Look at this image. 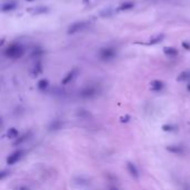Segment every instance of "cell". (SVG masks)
Segmentation results:
<instances>
[{
    "label": "cell",
    "instance_id": "cell-9",
    "mask_svg": "<svg viewBox=\"0 0 190 190\" xmlns=\"http://www.w3.org/2000/svg\"><path fill=\"white\" fill-rule=\"evenodd\" d=\"M127 169H128L129 174H130L133 178H138V177H139V171H138L137 167L133 165V163H131V162L127 163Z\"/></svg>",
    "mask_w": 190,
    "mask_h": 190
},
{
    "label": "cell",
    "instance_id": "cell-22",
    "mask_svg": "<svg viewBox=\"0 0 190 190\" xmlns=\"http://www.w3.org/2000/svg\"><path fill=\"white\" fill-rule=\"evenodd\" d=\"M183 47L185 48V49H187V50H190V43L187 42V41H183Z\"/></svg>",
    "mask_w": 190,
    "mask_h": 190
},
{
    "label": "cell",
    "instance_id": "cell-1",
    "mask_svg": "<svg viewBox=\"0 0 190 190\" xmlns=\"http://www.w3.org/2000/svg\"><path fill=\"white\" fill-rule=\"evenodd\" d=\"M4 54L9 59H19L25 54V48L21 43H11L4 49Z\"/></svg>",
    "mask_w": 190,
    "mask_h": 190
},
{
    "label": "cell",
    "instance_id": "cell-10",
    "mask_svg": "<svg viewBox=\"0 0 190 190\" xmlns=\"http://www.w3.org/2000/svg\"><path fill=\"white\" fill-rule=\"evenodd\" d=\"M167 150L168 151L172 152V153H175V155H181L185 152V149H183V146H169L167 147Z\"/></svg>",
    "mask_w": 190,
    "mask_h": 190
},
{
    "label": "cell",
    "instance_id": "cell-13",
    "mask_svg": "<svg viewBox=\"0 0 190 190\" xmlns=\"http://www.w3.org/2000/svg\"><path fill=\"white\" fill-rule=\"evenodd\" d=\"M16 9V4L15 2H7V4H4L1 6V11L2 12H8V11H12Z\"/></svg>",
    "mask_w": 190,
    "mask_h": 190
},
{
    "label": "cell",
    "instance_id": "cell-6",
    "mask_svg": "<svg viewBox=\"0 0 190 190\" xmlns=\"http://www.w3.org/2000/svg\"><path fill=\"white\" fill-rule=\"evenodd\" d=\"M77 74H78V70L77 69H74V70H71V71H69L66 77L62 79L61 83H62V85H68L70 81H72V80H74L75 77L77 76Z\"/></svg>",
    "mask_w": 190,
    "mask_h": 190
},
{
    "label": "cell",
    "instance_id": "cell-4",
    "mask_svg": "<svg viewBox=\"0 0 190 190\" xmlns=\"http://www.w3.org/2000/svg\"><path fill=\"white\" fill-rule=\"evenodd\" d=\"M97 92H98V90H97L96 87H93V86H88V87H85V88L80 91L79 96H80L81 98L88 99V98L95 97V96L97 95Z\"/></svg>",
    "mask_w": 190,
    "mask_h": 190
},
{
    "label": "cell",
    "instance_id": "cell-5",
    "mask_svg": "<svg viewBox=\"0 0 190 190\" xmlns=\"http://www.w3.org/2000/svg\"><path fill=\"white\" fill-rule=\"evenodd\" d=\"M23 151L22 150H17V151H13L11 155H9V157L7 158V163L8 165H13V163L18 162L20 160V158L22 157Z\"/></svg>",
    "mask_w": 190,
    "mask_h": 190
},
{
    "label": "cell",
    "instance_id": "cell-14",
    "mask_svg": "<svg viewBox=\"0 0 190 190\" xmlns=\"http://www.w3.org/2000/svg\"><path fill=\"white\" fill-rule=\"evenodd\" d=\"M163 38H165L163 35H157L155 36V37H152L146 45H157V43H160L163 40Z\"/></svg>",
    "mask_w": 190,
    "mask_h": 190
},
{
    "label": "cell",
    "instance_id": "cell-23",
    "mask_svg": "<svg viewBox=\"0 0 190 190\" xmlns=\"http://www.w3.org/2000/svg\"><path fill=\"white\" fill-rule=\"evenodd\" d=\"M163 130H166V131H168V130H169V131H171V130H172V127H171V126H167V124H166V126H163Z\"/></svg>",
    "mask_w": 190,
    "mask_h": 190
},
{
    "label": "cell",
    "instance_id": "cell-25",
    "mask_svg": "<svg viewBox=\"0 0 190 190\" xmlns=\"http://www.w3.org/2000/svg\"><path fill=\"white\" fill-rule=\"evenodd\" d=\"M26 1H34V0H26Z\"/></svg>",
    "mask_w": 190,
    "mask_h": 190
},
{
    "label": "cell",
    "instance_id": "cell-3",
    "mask_svg": "<svg viewBox=\"0 0 190 190\" xmlns=\"http://www.w3.org/2000/svg\"><path fill=\"white\" fill-rule=\"evenodd\" d=\"M88 27H89V22H88V21H85V20L77 21V22H74L72 25H70L68 30H67V34H68V35H76L78 32L87 29Z\"/></svg>",
    "mask_w": 190,
    "mask_h": 190
},
{
    "label": "cell",
    "instance_id": "cell-7",
    "mask_svg": "<svg viewBox=\"0 0 190 190\" xmlns=\"http://www.w3.org/2000/svg\"><path fill=\"white\" fill-rule=\"evenodd\" d=\"M49 11V9L47 7H35V8H31L28 10L29 13H31L32 16H37V15H42V13H47Z\"/></svg>",
    "mask_w": 190,
    "mask_h": 190
},
{
    "label": "cell",
    "instance_id": "cell-2",
    "mask_svg": "<svg viewBox=\"0 0 190 190\" xmlns=\"http://www.w3.org/2000/svg\"><path fill=\"white\" fill-rule=\"evenodd\" d=\"M117 49L113 47H105L99 51V58L104 61H110L117 57Z\"/></svg>",
    "mask_w": 190,
    "mask_h": 190
},
{
    "label": "cell",
    "instance_id": "cell-8",
    "mask_svg": "<svg viewBox=\"0 0 190 190\" xmlns=\"http://www.w3.org/2000/svg\"><path fill=\"white\" fill-rule=\"evenodd\" d=\"M163 82L160 81V80H153V81L150 82V89L152 91H160V90L163 89Z\"/></svg>",
    "mask_w": 190,
    "mask_h": 190
},
{
    "label": "cell",
    "instance_id": "cell-24",
    "mask_svg": "<svg viewBox=\"0 0 190 190\" xmlns=\"http://www.w3.org/2000/svg\"><path fill=\"white\" fill-rule=\"evenodd\" d=\"M110 190H119V189H117V188H115V187H111V188H110Z\"/></svg>",
    "mask_w": 190,
    "mask_h": 190
},
{
    "label": "cell",
    "instance_id": "cell-20",
    "mask_svg": "<svg viewBox=\"0 0 190 190\" xmlns=\"http://www.w3.org/2000/svg\"><path fill=\"white\" fill-rule=\"evenodd\" d=\"M59 128H61V122L59 120H56L54 122H52V124H51V127H50V129L52 130H57V129H59Z\"/></svg>",
    "mask_w": 190,
    "mask_h": 190
},
{
    "label": "cell",
    "instance_id": "cell-15",
    "mask_svg": "<svg viewBox=\"0 0 190 190\" xmlns=\"http://www.w3.org/2000/svg\"><path fill=\"white\" fill-rule=\"evenodd\" d=\"M49 87V82L47 79H41V80H39L38 81V89L41 90V91H45Z\"/></svg>",
    "mask_w": 190,
    "mask_h": 190
},
{
    "label": "cell",
    "instance_id": "cell-17",
    "mask_svg": "<svg viewBox=\"0 0 190 190\" xmlns=\"http://www.w3.org/2000/svg\"><path fill=\"white\" fill-rule=\"evenodd\" d=\"M41 71H42V66H41V62L40 61H37L36 62L35 67H34V69H32V72L35 76H38L39 74H41Z\"/></svg>",
    "mask_w": 190,
    "mask_h": 190
},
{
    "label": "cell",
    "instance_id": "cell-21",
    "mask_svg": "<svg viewBox=\"0 0 190 190\" xmlns=\"http://www.w3.org/2000/svg\"><path fill=\"white\" fill-rule=\"evenodd\" d=\"M27 137H28L27 135H23V136L21 137V138H19V139L17 138V140H16V141H15V144H13V145H19V144H21V142H22L23 140H26V139H27Z\"/></svg>",
    "mask_w": 190,
    "mask_h": 190
},
{
    "label": "cell",
    "instance_id": "cell-19",
    "mask_svg": "<svg viewBox=\"0 0 190 190\" xmlns=\"http://www.w3.org/2000/svg\"><path fill=\"white\" fill-rule=\"evenodd\" d=\"M190 77V75L187 72V71H183L181 74L179 75L178 78H177V80H179V81H183V80H187L188 78Z\"/></svg>",
    "mask_w": 190,
    "mask_h": 190
},
{
    "label": "cell",
    "instance_id": "cell-12",
    "mask_svg": "<svg viewBox=\"0 0 190 190\" xmlns=\"http://www.w3.org/2000/svg\"><path fill=\"white\" fill-rule=\"evenodd\" d=\"M135 7L133 2H130V1H127V2H124L121 4L119 7H118V11H127V10H131L132 8Z\"/></svg>",
    "mask_w": 190,
    "mask_h": 190
},
{
    "label": "cell",
    "instance_id": "cell-16",
    "mask_svg": "<svg viewBox=\"0 0 190 190\" xmlns=\"http://www.w3.org/2000/svg\"><path fill=\"white\" fill-rule=\"evenodd\" d=\"M18 136H19V132H18V130L16 128H10L7 131V137L8 138H10V139L18 138Z\"/></svg>",
    "mask_w": 190,
    "mask_h": 190
},
{
    "label": "cell",
    "instance_id": "cell-11",
    "mask_svg": "<svg viewBox=\"0 0 190 190\" xmlns=\"http://www.w3.org/2000/svg\"><path fill=\"white\" fill-rule=\"evenodd\" d=\"M163 52H165V54L169 56V57H176V56H178V50L176 49L175 47H165V48H163Z\"/></svg>",
    "mask_w": 190,
    "mask_h": 190
},
{
    "label": "cell",
    "instance_id": "cell-18",
    "mask_svg": "<svg viewBox=\"0 0 190 190\" xmlns=\"http://www.w3.org/2000/svg\"><path fill=\"white\" fill-rule=\"evenodd\" d=\"M113 13V10L111 8H106L105 10H102L101 11V17H104V18H107V17H111Z\"/></svg>",
    "mask_w": 190,
    "mask_h": 190
}]
</instances>
